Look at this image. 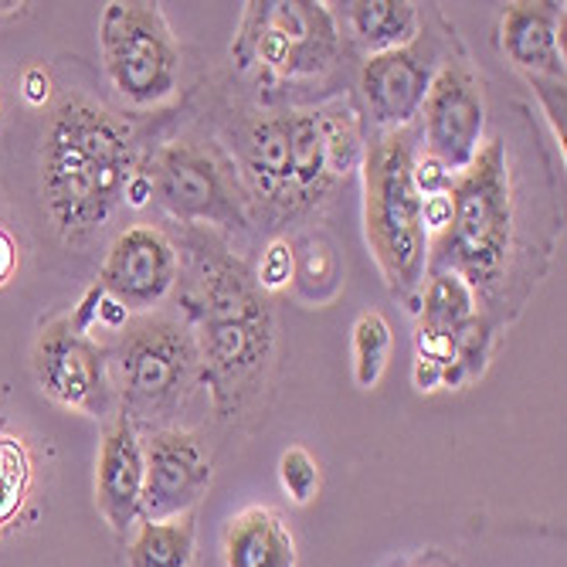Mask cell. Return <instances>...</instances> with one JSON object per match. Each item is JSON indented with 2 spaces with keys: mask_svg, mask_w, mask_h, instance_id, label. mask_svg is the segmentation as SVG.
<instances>
[{
  "mask_svg": "<svg viewBox=\"0 0 567 567\" xmlns=\"http://www.w3.org/2000/svg\"><path fill=\"white\" fill-rule=\"evenodd\" d=\"M184 251V323L190 327L200 350L204 391L212 394V404L221 419H238L266 384L272 364V306L248 266L218 231L187 228Z\"/></svg>",
  "mask_w": 567,
  "mask_h": 567,
  "instance_id": "obj_1",
  "label": "cell"
},
{
  "mask_svg": "<svg viewBox=\"0 0 567 567\" xmlns=\"http://www.w3.org/2000/svg\"><path fill=\"white\" fill-rule=\"evenodd\" d=\"M136 174L130 126L102 102L65 92L41 133V208L65 245H85L123 204Z\"/></svg>",
  "mask_w": 567,
  "mask_h": 567,
  "instance_id": "obj_2",
  "label": "cell"
},
{
  "mask_svg": "<svg viewBox=\"0 0 567 567\" xmlns=\"http://www.w3.org/2000/svg\"><path fill=\"white\" fill-rule=\"evenodd\" d=\"M452 215L439 238L429 241V269H449L466 279L483 317L499 323V299L517 255V197L506 140H483L476 161L449 184Z\"/></svg>",
  "mask_w": 567,
  "mask_h": 567,
  "instance_id": "obj_3",
  "label": "cell"
},
{
  "mask_svg": "<svg viewBox=\"0 0 567 567\" xmlns=\"http://www.w3.org/2000/svg\"><path fill=\"white\" fill-rule=\"evenodd\" d=\"M419 133H374L364 146V235L391 296L415 309L429 272V231L415 184Z\"/></svg>",
  "mask_w": 567,
  "mask_h": 567,
  "instance_id": "obj_4",
  "label": "cell"
},
{
  "mask_svg": "<svg viewBox=\"0 0 567 567\" xmlns=\"http://www.w3.org/2000/svg\"><path fill=\"white\" fill-rule=\"evenodd\" d=\"M110 357L116 408L140 429V435L184 429L187 408L204 391L200 350L184 317H171L161 309L133 317L120 330L116 343H110Z\"/></svg>",
  "mask_w": 567,
  "mask_h": 567,
  "instance_id": "obj_5",
  "label": "cell"
},
{
  "mask_svg": "<svg viewBox=\"0 0 567 567\" xmlns=\"http://www.w3.org/2000/svg\"><path fill=\"white\" fill-rule=\"evenodd\" d=\"M340 59V24L320 0H251L245 4L231 62L238 72L262 69L272 79H320Z\"/></svg>",
  "mask_w": 567,
  "mask_h": 567,
  "instance_id": "obj_6",
  "label": "cell"
},
{
  "mask_svg": "<svg viewBox=\"0 0 567 567\" xmlns=\"http://www.w3.org/2000/svg\"><path fill=\"white\" fill-rule=\"evenodd\" d=\"M102 72L126 106L153 110L177 92L184 55L161 4L113 0L99 18Z\"/></svg>",
  "mask_w": 567,
  "mask_h": 567,
  "instance_id": "obj_7",
  "label": "cell"
},
{
  "mask_svg": "<svg viewBox=\"0 0 567 567\" xmlns=\"http://www.w3.org/2000/svg\"><path fill=\"white\" fill-rule=\"evenodd\" d=\"M31 371L38 388L69 411L95 422H106L120 411L110 343L75 330L69 313L41 327L31 350Z\"/></svg>",
  "mask_w": 567,
  "mask_h": 567,
  "instance_id": "obj_8",
  "label": "cell"
},
{
  "mask_svg": "<svg viewBox=\"0 0 567 567\" xmlns=\"http://www.w3.org/2000/svg\"><path fill=\"white\" fill-rule=\"evenodd\" d=\"M153 200L184 228H245V197L238 194L228 167L200 143L177 140L157 153L146 171Z\"/></svg>",
  "mask_w": 567,
  "mask_h": 567,
  "instance_id": "obj_9",
  "label": "cell"
},
{
  "mask_svg": "<svg viewBox=\"0 0 567 567\" xmlns=\"http://www.w3.org/2000/svg\"><path fill=\"white\" fill-rule=\"evenodd\" d=\"M425 153L452 177L466 171L486 136V95L483 82L466 59H442L422 106Z\"/></svg>",
  "mask_w": 567,
  "mask_h": 567,
  "instance_id": "obj_10",
  "label": "cell"
},
{
  "mask_svg": "<svg viewBox=\"0 0 567 567\" xmlns=\"http://www.w3.org/2000/svg\"><path fill=\"white\" fill-rule=\"evenodd\" d=\"M143 499L140 520H171L194 513L215 483L212 452L190 429L143 435Z\"/></svg>",
  "mask_w": 567,
  "mask_h": 567,
  "instance_id": "obj_11",
  "label": "cell"
},
{
  "mask_svg": "<svg viewBox=\"0 0 567 567\" xmlns=\"http://www.w3.org/2000/svg\"><path fill=\"white\" fill-rule=\"evenodd\" d=\"M177 279L181 248L167 231L153 225H130L120 231L99 269V289L126 306L130 317L157 313Z\"/></svg>",
  "mask_w": 567,
  "mask_h": 567,
  "instance_id": "obj_12",
  "label": "cell"
},
{
  "mask_svg": "<svg viewBox=\"0 0 567 567\" xmlns=\"http://www.w3.org/2000/svg\"><path fill=\"white\" fill-rule=\"evenodd\" d=\"M439 62V48L425 38V31L411 44L384 51V55H371L364 62V69H360V95L368 102L378 133H398L419 123Z\"/></svg>",
  "mask_w": 567,
  "mask_h": 567,
  "instance_id": "obj_13",
  "label": "cell"
},
{
  "mask_svg": "<svg viewBox=\"0 0 567 567\" xmlns=\"http://www.w3.org/2000/svg\"><path fill=\"white\" fill-rule=\"evenodd\" d=\"M143 470V435L123 411H116L102 422L95 458V506L99 517L120 537H126L140 524Z\"/></svg>",
  "mask_w": 567,
  "mask_h": 567,
  "instance_id": "obj_14",
  "label": "cell"
},
{
  "mask_svg": "<svg viewBox=\"0 0 567 567\" xmlns=\"http://www.w3.org/2000/svg\"><path fill=\"white\" fill-rule=\"evenodd\" d=\"M564 4H506L499 18V48L524 79H564Z\"/></svg>",
  "mask_w": 567,
  "mask_h": 567,
  "instance_id": "obj_15",
  "label": "cell"
},
{
  "mask_svg": "<svg viewBox=\"0 0 567 567\" xmlns=\"http://www.w3.org/2000/svg\"><path fill=\"white\" fill-rule=\"evenodd\" d=\"M221 567H299L292 527L272 506H245L221 527Z\"/></svg>",
  "mask_w": 567,
  "mask_h": 567,
  "instance_id": "obj_16",
  "label": "cell"
},
{
  "mask_svg": "<svg viewBox=\"0 0 567 567\" xmlns=\"http://www.w3.org/2000/svg\"><path fill=\"white\" fill-rule=\"evenodd\" d=\"M241 167L251 190L289 208L292 157H289V110L255 116L241 133Z\"/></svg>",
  "mask_w": 567,
  "mask_h": 567,
  "instance_id": "obj_17",
  "label": "cell"
},
{
  "mask_svg": "<svg viewBox=\"0 0 567 567\" xmlns=\"http://www.w3.org/2000/svg\"><path fill=\"white\" fill-rule=\"evenodd\" d=\"M343 21L368 59L398 51L422 34V14L411 0H353L343 4Z\"/></svg>",
  "mask_w": 567,
  "mask_h": 567,
  "instance_id": "obj_18",
  "label": "cell"
},
{
  "mask_svg": "<svg viewBox=\"0 0 567 567\" xmlns=\"http://www.w3.org/2000/svg\"><path fill=\"white\" fill-rule=\"evenodd\" d=\"M197 520L181 513L171 520H140L126 534V567H194Z\"/></svg>",
  "mask_w": 567,
  "mask_h": 567,
  "instance_id": "obj_19",
  "label": "cell"
},
{
  "mask_svg": "<svg viewBox=\"0 0 567 567\" xmlns=\"http://www.w3.org/2000/svg\"><path fill=\"white\" fill-rule=\"evenodd\" d=\"M415 309H419V330L442 333V337H455L476 313H483L466 279L449 269L425 272Z\"/></svg>",
  "mask_w": 567,
  "mask_h": 567,
  "instance_id": "obj_20",
  "label": "cell"
},
{
  "mask_svg": "<svg viewBox=\"0 0 567 567\" xmlns=\"http://www.w3.org/2000/svg\"><path fill=\"white\" fill-rule=\"evenodd\" d=\"M350 357H353V384L360 391H374L388 371V357H391V323L378 309L360 313L353 323L350 337Z\"/></svg>",
  "mask_w": 567,
  "mask_h": 567,
  "instance_id": "obj_21",
  "label": "cell"
},
{
  "mask_svg": "<svg viewBox=\"0 0 567 567\" xmlns=\"http://www.w3.org/2000/svg\"><path fill=\"white\" fill-rule=\"evenodd\" d=\"M493 343H496V323L489 317L476 313L466 327L455 333V357H452V364L442 371V388L462 391L473 381H480L489 368Z\"/></svg>",
  "mask_w": 567,
  "mask_h": 567,
  "instance_id": "obj_22",
  "label": "cell"
},
{
  "mask_svg": "<svg viewBox=\"0 0 567 567\" xmlns=\"http://www.w3.org/2000/svg\"><path fill=\"white\" fill-rule=\"evenodd\" d=\"M296 251V272H292V282H296V292L302 299H309V289L313 292V302H323L320 296V286H327V296H337V279H340V262H337V251L327 238H313L309 235L299 248L292 245Z\"/></svg>",
  "mask_w": 567,
  "mask_h": 567,
  "instance_id": "obj_23",
  "label": "cell"
},
{
  "mask_svg": "<svg viewBox=\"0 0 567 567\" xmlns=\"http://www.w3.org/2000/svg\"><path fill=\"white\" fill-rule=\"evenodd\" d=\"M31 486V458L18 439H0V527H8Z\"/></svg>",
  "mask_w": 567,
  "mask_h": 567,
  "instance_id": "obj_24",
  "label": "cell"
},
{
  "mask_svg": "<svg viewBox=\"0 0 567 567\" xmlns=\"http://www.w3.org/2000/svg\"><path fill=\"white\" fill-rule=\"evenodd\" d=\"M279 486L286 493L289 503L296 506H309L317 496H320V483H323V473H320V462L313 458V452L302 449V445H289L282 455H279Z\"/></svg>",
  "mask_w": 567,
  "mask_h": 567,
  "instance_id": "obj_25",
  "label": "cell"
},
{
  "mask_svg": "<svg viewBox=\"0 0 567 567\" xmlns=\"http://www.w3.org/2000/svg\"><path fill=\"white\" fill-rule=\"evenodd\" d=\"M292 272H296L292 241L289 238H276L262 251V262H259V272H255V282H259V289L266 296H272V292H282V289L292 286Z\"/></svg>",
  "mask_w": 567,
  "mask_h": 567,
  "instance_id": "obj_26",
  "label": "cell"
},
{
  "mask_svg": "<svg viewBox=\"0 0 567 567\" xmlns=\"http://www.w3.org/2000/svg\"><path fill=\"white\" fill-rule=\"evenodd\" d=\"M540 110L560 143V153H564V140H567V92H564V79H527Z\"/></svg>",
  "mask_w": 567,
  "mask_h": 567,
  "instance_id": "obj_27",
  "label": "cell"
},
{
  "mask_svg": "<svg viewBox=\"0 0 567 567\" xmlns=\"http://www.w3.org/2000/svg\"><path fill=\"white\" fill-rule=\"evenodd\" d=\"M21 95H24V102L28 106H44V102L51 99V79H48V72L44 69H28L24 75H21Z\"/></svg>",
  "mask_w": 567,
  "mask_h": 567,
  "instance_id": "obj_28",
  "label": "cell"
},
{
  "mask_svg": "<svg viewBox=\"0 0 567 567\" xmlns=\"http://www.w3.org/2000/svg\"><path fill=\"white\" fill-rule=\"evenodd\" d=\"M18 262H21V251H18V241L8 228H0V286H8L18 272Z\"/></svg>",
  "mask_w": 567,
  "mask_h": 567,
  "instance_id": "obj_29",
  "label": "cell"
},
{
  "mask_svg": "<svg viewBox=\"0 0 567 567\" xmlns=\"http://www.w3.org/2000/svg\"><path fill=\"white\" fill-rule=\"evenodd\" d=\"M123 200L130 204V208H146V204L153 200V181H150V174H146V171H140V167H136V174H133V177H130V184H126Z\"/></svg>",
  "mask_w": 567,
  "mask_h": 567,
  "instance_id": "obj_30",
  "label": "cell"
},
{
  "mask_svg": "<svg viewBox=\"0 0 567 567\" xmlns=\"http://www.w3.org/2000/svg\"><path fill=\"white\" fill-rule=\"evenodd\" d=\"M411 381H415V391L432 394V391L442 388V368L429 364V360H415V368H411Z\"/></svg>",
  "mask_w": 567,
  "mask_h": 567,
  "instance_id": "obj_31",
  "label": "cell"
},
{
  "mask_svg": "<svg viewBox=\"0 0 567 567\" xmlns=\"http://www.w3.org/2000/svg\"><path fill=\"white\" fill-rule=\"evenodd\" d=\"M408 567H452V564H449L445 557H439V554L432 550L429 557H422V560H415V564H408Z\"/></svg>",
  "mask_w": 567,
  "mask_h": 567,
  "instance_id": "obj_32",
  "label": "cell"
}]
</instances>
